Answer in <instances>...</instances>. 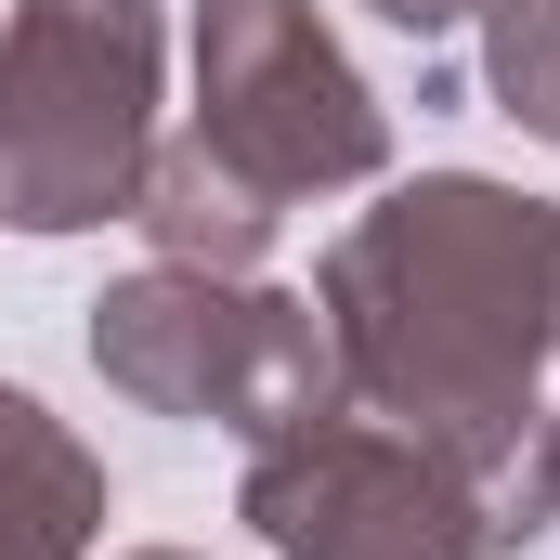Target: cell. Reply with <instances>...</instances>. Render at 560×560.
<instances>
[{"mask_svg":"<svg viewBox=\"0 0 560 560\" xmlns=\"http://www.w3.org/2000/svg\"><path fill=\"white\" fill-rule=\"evenodd\" d=\"M365 13H378V26H405V39H456L482 0H365Z\"/></svg>","mask_w":560,"mask_h":560,"instance_id":"ba28073f","label":"cell"},{"mask_svg":"<svg viewBox=\"0 0 560 560\" xmlns=\"http://www.w3.org/2000/svg\"><path fill=\"white\" fill-rule=\"evenodd\" d=\"M156 0H13L0 13V222L92 235L131 222L156 170Z\"/></svg>","mask_w":560,"mask_h":560,"instance_id":"7a4b0ae2","label":"cell"},{"mask_svg":"<svg viewBox=\"0 0 560 560\" xmlns=\"http://www.w3.org/2000/svg\"><path fill=\"white\" fill-rule=\"evenodd\" d=\"M105 548V456L0 378V560H92Z\"/></svg>","mask_w":560,"mask_h":560,"instance_id":"8992f818","label":"cell"},{"mask_svg":"<svg viewBox=\"0 0 560 560\" xmlns=\"http://www.w3.org/2000/svg\"><path fill=\"white\" fill-rule=\"evenodd\" d=\"M131 560H196V548H131Z\"/></svg>","mask_w":560,"mask_h":560,"instance_id":"30bf717a","label":"cell"},{"mask_svg":"<svg viewBox=\"0 0 560 560\" xmlns=\"http://www.w3.org/2000/svg\"><path fill=\"white\" fill-rule=\"evenodd\" d=\"M482 92L560 143V0H482Z\"/></svg>","mask_w":560,"mask_h":560,"instance_id":"52a82bcc","label":"cell"},{"mask_svg":"<svg viewBox=\"0 0 560 560\" xmlns=\"http://www.w3.org/2000/svg\"><path fill=\"white\" fill-rule=\"evenodd\" d=\"M183 143L209 170H235L248 196H352L392 170V105L365 92V66L339 52V26L313 0H196V118Z\"/></svg>","mask_w":560,"mask_h":560,"instance_id":"277c9868","label":"cell"},{"mask_svg":"<svg viewBox=\"0 0 560 560\" xmlns=\"http://www.w3.org/2000/svg\"><path fill=\"white\" fill-rule=\"evenodd\" d=\"M339 392L365 418L443 443L482 495L495 535L535 548V443L560 405V196L418 170L392 183L313 275Z\"/></svg>","mask_w":560,"mask_h":560,"instance_id":"6da1fadb","label":"cell"},{"mask_svg":"<svg viewBox=\"0 0 560 560\" xmlns=\"http://www.w3.org/2000/svg\"><path fill=\"white\" fill-rule=\"evenodd\" d=\"M235 522L275 560H509L495 495L443 443H418L392 418H352V405H313L300 430L248 443Z\"/></svg>","mask_w":560,"mask_h":560,"instance_id":"5b68a950","label":"cell"},{"mask_svg":"<svg viewBox=\"0 0 560 560\" xmlns=\"http://www.w3.org/2000/svg\"><path fill=\"white\" fill-rule=\"evenodd\" d=\"M535 522H560V405H548V443H535Z\"/></svg>","mask_w":560,"mask_h":560,"instance_id":"9c48e42d","label":"cell"},{"mask_svg":"<svg viewBox=\"0 0 560 560\" xmlns=\"http://www.w3.org/2000/svg\"><path fill=\"white\" fill-rule=\"evenodd\" d=\"M92 365L105 392L143 418H196L235 430V443H275L313 405H339V352H326V313L300 287L261 275H196V261H143L92 300Z\"/></svg>","mask_w":560,"mask_h":560,"instance_id":"3957f363","label":"cell"}]
</instances>
